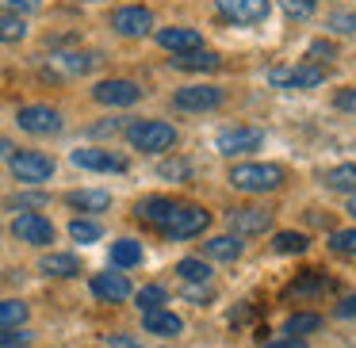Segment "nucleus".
Wrapping results in <instances>:
<instances>
[{
  "label": "nucleus",
  "instance_id": "obj_1",
  "mask_svg": "<svg viewBox=\"0 0 356 348\" xmlns=\"http://www.w3.org/2000/svg\"><path fill=\"white\" fill-rule=\"evenodd\" d=\"M226 180H230L238 192H245V195H264V192H276V188H284V169H280V165L245 161V165H234Z\"/></svg>",
  "mask_w": 356,
  "mask_h": 348
},
{
  "label": "nucleus",
  "instance_id": "obj_2",
  "mask_svg": "<svg viewBox=\"0 0 356 348\" xmlns=\"http://www.w3.org/2000/svg\"><path fill=\"white\" fill-rule=\"evenodd\" d=\"M177 126L172 123H161V119H138V123L127 126V142L142 154H165V149L177 146Z\"/></svg>",
  "mask_w": 356,
  "mask_h": 348
},
{
  "label": "nucleus",
  "instance_id": "obj_3",
  "mask_svg": "<svg viewBox=\"0 0 356 348\" xmlns=\"http://www.w3.org/2000/svg\"><path fill=\"white\" fill-rule=\"evenodd\" d=\"M8 169L19 184H42V180L54 176V157L39 154V149H16L8 157Z\"/></svg>",
  "mask_w": 356,
  "mask_h": 348
},
{
  "label": "nucleus",
  "instance_id": "obj_4",
  "mask_svg": "<svg viewBox=\"0 0 356 348\" xmlns=\"http://www.w3.org/2000/svg\"><path fill=\"white\" fill-rule=\"evenodd\" d=\"M16 123H19V131L39 134V138H50V134H58L65 126L62 123V111L50 108V103H27V108H19L16 111Z\"/></svg>",
  "mask_w": 356,
  "mask_h": 348
},
{
  "label": "nucleus",
  "instance_id": "obj_5",
  "mask_svg": "<svg viewBox=\"0 0 356 348\" xmlns=\"http://www.w3.org/2000/svg\"><path fill=\"white\" fill-rule=\"evenodd\" d=\"M268 81L276 88H318L325 81V65L314 62H299V65H276L268 73Z\"/></svg>",
  "mask_w": 356,
  "mask_h": 348
},
{
  "label": "nucleus",
  "instance_id": "obj_6",
  "mask_svg": "<svg viewBox=\"0 0 356 348\" xmlns=\"http://www.w3.org/2000/svg\"><path fill=\"white\" fill-rule=\"evenodd\" d=\"M211 226V215L203 207H192V203H180L177 207V215H172V222L165 226V238L169 241H188V238H195V233H203Z\"/></svg>",
  "mask_w": 356,
  "mask_h": 348
},
{
  "label": "nucleus",
  "instance_id": "obj_7",
  "mask_svg": "<svg viewBox=\"0 0 356 348\" xmlns=\"http://www.w3.org/2000/svg\"><path fill=\"white\" fill-rule=\"evenodd\" d=\"M218 154L222 157H241V154H253V149L264 146V131H257V126H226V131H218Z\"/></svg>",
  "mask_w": 356,
  "mask_h": 348
},
{
  "label": "nucleus",
  "instance_id": "obj_8",
  "mask_svg": "<svg viewBox=\"0 0 356 348\" xmlns=\"http://www.w3.org/2000/svg\"><path fill=\"white\" fill-rule=\"evenodd\" d=\"M92 100L108 103V108H131V103L142 100V88L127 77H111V81H100V85L92 88Z\"/></svg>",
  "mask_w": 356,
  "mask_h": 348
},
{
  "label": "nucleus",
  "instance_id": "obj_9",
  "mask_svg": "<svg viewBox=\"0 0 356 348\" xmlns=\"http://www.w3.org/2000/svg\"><path fill=\"white\" fill-rule=\"evenodd\" d=\"M111 27H115L123 39H142V35H149V27H154V12L142 8V4H127V8L111 12Z\"/></svg>",
  "mask_w": 356,
  "mask_h": 348
},
{
  "label": "nucleus",
  "instance_id": "obj_10",
  "mask_svg": "<svg viewBox=\"0 0 356 348\" xmlns=\"http://www.w3.org/2000/svg\"><path fill=\"white\" fill-rule=\"evenodd\" d=\"M12 233H16V241H24V245H50V241H54V222L42 218L39 210H31V215H16Z\"/></svg>",
  "mask_w": 356,
  "mask_h": 348
},
{
  "label": "nucleus",
  "instance_id": "obj_11",
  "mask_svg": "<svg viewBox=\"0 0 356 348\" xmlns=\"http://www.w3.org/2000/svg\"><path fill=\"white\" fill-rule=\"evenodd\" d=\"M226 222H230L234 238H253V233H264L272 226V210H264V207H234L230 215H226Z\"/></svg>",
  "mask_w": 356,
  "mask_h": 348
},
{
  "label": "nucleus",
  "instance_id": "obj_12",
  "mask_svg": "<svg viewBox=\"0 0 356 348\" xmlns=\"http://www.w3.org/2000/svg\"><path fill=\"white\" fill-rule=\"evenodd\" d=\"M218 12H222L226 19H234V24L253 27V24H264V19H268L272 4L268 0H218Z\"/></svg>",
  "mask_w": 356,
  "mask_h": 348
},
{
  "label": "nucleus",
  "instance_id": "obj_13",
  "mask_svg": "<svg viewBox=\"0 0 356 348\" xmlns=\"http://www.w3.org/2000/svg\"><path fill=\"white\" fill-rule=\"evenodd\" d=\"M172 103H177L180 111H211V108L222 103V88H215V85H188V88H180V92L172 96Z\"/></svg>",
  "mask_w": 356,
  "mask_h": 348
},
{
  "label": "nucleus",
  "instance_id": "obj_14",
  "mask_svg": "<svg viewBox=\"0 0 356 348\" xmlns=\"http://www.w3.org/2000/svg\"><path fill=\"white\" fill-rule=\"evenodd\" d=\"M73 165L88 172H127V157L111 149H73Z\"/></svg>",
  "mask_w": 356,
  "mask_h": 348
},
{
  "label": "nucleus",
  "instance_id": "obj_15",
  "mask_svg": "<svg viewBox=\"0 0 356 348\" xmlns=\"http://www.w3.org/2000/svg\"><path fill=\"white\" fill-rule=\"evenodd\" d=\"M157 47L172 50V54H192V50H203V35L195 27H161Z\"/></svg>",
  "mask_w": 356,
  "mask_h": 348
},
{
  "label": "nucleus",
  "instance_id": "obj_16",
  "mask_svg": "<svg viewBox=\"0 0 356 348\" xmlns=\"http://www.w3.org/2000/svg\"><path fill=\"white\" fill-rule=\"evenodd\" d=\"M333 287H337V283H333V279L325 276V272L310 268V272H302V276L295 279V283L287 287L284 295H287V299H318V295H330Z\"/></svg>",
  "mask_w": 356,
  "mask_h": 348
},
{
  "label": "nucleus",
  "instance_id": "obj_17",
  "mask_svg": "<svg viewBox=\"0 0 356 348\" xmlns=\"http://www.w3.org/2000/svg\"><path fill=\"white\" fill-rule=\"evenodd\" d=\"M92 295L100 302H127L131 299V279L123 272H100L92 279Z\"/></svg>",
  "mask_w": 356,
  "mask_h": 348
},
{
  "label": "nucleus",
  "instance_id": "obj_18",
  "mask_svg": "<svg viewBox=\"0 0 356 348\" xmlns=\"http://www.w3.org/2000/svg\"><path fill=\"white\" fill-rule=\"evenodd\" d=\"M180 203L177 199H161V195H149V199H142L138 207H134V215L142 218V222L157 226V230H165V226L172 222V215H177Z\"/></svg>",
  "mask_w": 356,
  "mask_h": 348
},
{
  "label": "nucleus",
  "instance_id": "obj_19",
  "mask_svg": "<svg viewBox=\"0 0 356 348\" xmlns=\"http://www.w3.org/2000/svg\"><path fill=\"white\" fill-rule=\"evenodd\" d=\"M142 325H146V333H154V337H177L180 329H184V322H180L172 310H149V314H142Z\"/></svg>",
  "mask_w": 356,
  "mask_h": 348
},
{
  "label": "nucleus",
  "instance_id": "obj_20",
  "mask_svg": "<svg viewBox=\"0 0 356 348\" xmlns=\"http://www.w3.org/2000/svg\"><path fill=\"white\" fill-rule=\"evenodd\" d=\"M172 65L184 69V73H215L218 65H222V58H218L215 50H192V54H177Z\"/></svg>",
  "mask_w": 356,
  "mask_h": 348
},
{
  "label": "nucleus",
  "instance_id": "obj_21",
  "mask_svg": "<svg viewBox=\"0 0 356 348\" xmlns=\"http://www.w3.org/2000/svg\"><path fill=\"white\" fill-rule=\"evenodd\" d=\"M73 210H108L111 207V195L100 192V188H81V192H70L65 195Z\"/></svg>",
  "mask_w": 356,
  "mask_h": 348
},
{
  "label": "nucleus",
  "instance_id": "obj_22",
  "mask_svg": "<svg viewBox=\"0 0 356 348\" xmlns=\"http://www.w3.org/2000/svg\"><path fill=\"white\" fill-rule=\"evenodd\" d=\"M39 272H42V276L70 279V276H77V272H81V264H77V256H70V253H50V256H42V260H39Z\"/></svg>",
  "mask_w": 356,
  "mask_h": 348
},
{
  "label": "nucleus",
  "instance_id": "obj_23",
  "mask_svg": "<svg viewBox=\"0 0 356 348\" xmlns=\"http://www.w3.org/2000/svg\"><path fill=\"white\" fill-rule=\"evenodd\" d=\"M203 253L211 256V260H238L241 256V241L234 238V233H222V238H211V241H203Z\"/></svg>",
  "mask_w": 356,
  "mask_h": 348
},
{
  "label": "nucleus",
  "instance_id": "obj_24",
  "mask_svg": "<svg viewBox=\"0 0 356 348\" xmlns=\"http://www.w3.org/2000/svg\"><path fill=\"white\" fill-rule=\"evenodd\" d=\"M111 264L115 268H134V264H142V245L134 238H123L111 245Z\"/></svg>",
  "mask_w": 356,
  "mask_h": 348
},
{
  "label": "nucleus",
  "instance_id": "obj_25",
  "mask_svg": "<svg viewBox=\"0 0 356 348\" xmlns=\"http://www.w3.org/2000/svg\"><path fill=\"white\" fill-rule=\"evenodd\" d=\"M325 188H330V192L356 195V165H337V169H330L325 172Z\"/></svg>",
  "mask_w": 356,
  "mask_h": 348
},
{
  "label": "nucleus",
  "instance_id": "obj_26",
  "mask_svg": "<svg viewBox=\"0 0 356 348\" xmlns=\"http://www.w3.org/2000/svg\"><path fill=\"white\" fill-rule=\"evenodd\" d=\"M24 322H27V302L0 299V329H19Z\"/></svg>",
  "mask_w": 356,
  "mask_h": 348
},
{
  "label": "nucleus",
  "instance_id": "obj_27",
  "mask_svg": "<svg viewBox=\"0 0 356 348\" xmlns=\"http://www.w3.org/2000/svg\"><path fill=\"white\" fill-rule=\"evenodd\" d=\"M318 325H322V317H318V314H307V310H299V314H291V317L284 322V333H287V337H299V340H302L307 333H314Z\"/></svg>",
  "mask_w": 356,
  "mask_h": 348
},
{
  "label": "nucleus",
  "instance_id": "obj_28",
  "mask_svg": "<svg viewBox=\"0 0 356 348\" xmlns=\"http://www.w3.org/2000/svg\"><path fill=\"white\" fill-rule=\"evenodd\" d=\"M177 276L188 279V283H207L211 268H207V260H200V256H184V260L177 264Z\"/></svg>",
  "mask_w": 356,
  "mask_h": 348
},
{
  "label": "nucleus",
  "instance_id": "obj_29",
  "mask_svg": "<svg viewBox=\"0 0 356 348\" xmlns=\"http://www.w3.org/2000/svg\"><path fill=\"white\" fill-rule=\"evenodd\" d=\"M54 65H62L65 73H88L100 65V54H58Z\"/></svg>",
  "mask_w": 356,
  "mask_h": 348
},
{
  "label": "nucleus",
  "instance_id": "obj_30",
  "mask_svg": "<svg viewBox=\"0 0 356 348\" xmlns=\"http://www.w3.org/2000/svg\"><path fill=\"white\" fill-rule=\"evenodd\" d=\"M24 39H27L24 16H8V12H0V42H24Z\"/></svg>",
  "mask_w": 356,
  "mask_h": 348
},
{
  "label": "nucleus",
  "instance_id": "obj_31",
  "mask_svg": "<svg viewBox=\"0 0 356 348\" xmlns=\"http://www.w3.org/2000/svg\"><path fill=\"white\" fill-rule=\"evenodd\" d=\"M100 222H88V218H73L70 222V238L81 241V245H92V241H100Z\"/></svg>",
  "mask_w": 356,
  "mask_h": 348
},
{
  "label": "nucleus",
  "instance_id": "obj_32",
  "mask_svg": "<svg viewBox=\"0 0 356 348\" xmlns=\"http://www.w3.org/2000/svg\"><path fill=\"white\" fill-rule=\"evenodd\" d=\"M161 302H165V287H157V283L142 287V291L134 295V306H138L142 314H149V310H161Z\"/></svg>",
  "mask_w": 356,
  "mask_h": 348
},
{
  "label": "nucleus",
  "instance_id": "obj_33",
  "mask_svg": "<svg viewBox=\"0 0 356 348\" xmlns=\"http://www.w3.org/2000/svg\"><path fill=\"white\" fill-rule=\"evenodd\" d=\"M272 245H276V253H307V233H295V230H280Z\"/></svg>",
  "mask_w": 356,
  "mask_h": 348
},
{
  "label": "nucleus",
  "instance_id": "obj_34",
  "mask_svg": "<svg viewBox=\"0 0 356 348\" xmlns=\"http://www.w3.org/2000/svg\"><path fill=\"white\" fill-rule=\"evenodd\" d=\"M330 249L337 256H356V230H333Z\"/></svg>",
  "mask_w": 356,
  "mask_h": 348
},
{
  "label": "nucleus",
  "instance_id": "obj_35",
  "mask_svg": "<svg viewBox=\"0 0 356 348\" xmlns=\"http://www.w3.org/2000/svg\"><path fill=\"white\" fill-rule=\"evenodd\" d=\"M280 8L291 19H310L314 16V0H280Z\"/></svg>",
  "mask_w": 356,
  "mask_h": 348
},
{
  "label": "nucleus",
  "instance_id": "obj_36",
  "mask_svg": "<svg viewBox=\"0 0 356 348\" xmlns=\"http://www.w3.org/2000/svg\"><path fill=\"white\" fill-rule=\"evenodd\" d=\"M325 24H330V31H337V35H353L356 31V12H333Z\"/></svg>",
  "mask_w": 356,
  "mask_h": 348
},
{
  "label": "nucleus",
  "instance_id": "obj_37",
  "mask_svg": "<svg viewBox=\"0 0 356 348\" xmlns=\"http://www.w3.org/2000/svg\"><path fill=\"white\" fill-rule=\"evenodd\" d=\"M12 210H24V215H31L35 207H47V195L42 192H31V195H16V199L8 203Z\"/></svg>",
  "mask_w": 356,
  "mask_h": 348
},
{
  "label": "nucleus",
  "instance_id": "obj_38",
  "mask_svg": "<svg viewBox=\"0 0 356 348\" xmlns=\"http://www.w3.org/2000/svg\"><path fill=\"white\" fill-rule=\"evenodd\" d=\"M307 54H310V62H314V65H322V62H330V58L337 54V47H333V42H325V39H314L307 47Z\"/></svg>",
  "mask_w": 356,
  "mask_h": 348
},
{
  "label": "nucleus",
  "instance_id": "obj_39",
  "mask_svg": "<svg viewBox=\"0 0 356 348\" xmlns=\"http://www.w3.org/2000/svg\"><path fill=\"white\" fill-rule=\"evenodd\" d=\"M42 0H0V12L8 16H24V12H39Z\"/></svg>",
  "mask_w": 356,
  "mask_h": 348
},
{
  "label": "nucleus",
  "instance_id": "obj_40",
  "mask_svg": "<svg viewBox=\"0 0 356 348\" xmlns=\"http://www.w3.org/2000/svg\"><path fill=\"white\" fill-rule=\"evenodd\" d=\"M31 345V333L24 329H0V348H24Z\"/></svg>",
  "mask_w": 356,
  "mask_h": 348
},
{
  "label": "nucleus",
  "instance_id": "obj_41",
  "mask_svg": "<svg viewBox=\"0 0 356 348\" xmlns=\"http://www.w3.org/2000/svg\"><path fill=\"white\" fill-rule=\"evenodd\" d=\"M261 348H310V345L299 337H284V340H261Z\"/></svg>",
  "mask_w": 356,
  "mask_h": 348
},
{
  "label": "nucleus",
  "instance_id": "obj_42",
  "mask_svg": "<svg viewBox=\"0 0 356 348\" xmlns=\"http://www.w3.org/2000/svg\"><path fill=\"white\" fill-rule=\"evenodd\" d=\"M337 108L341 111H356V88H341V92H337Z\"/></svg>",
  "mask_w": 356,
  "mask_h": 348
},
{
  "label": "nucleus",
  "instance_id": "obj_43",
  "mask_svg": "<svg viewBox=\"0 0 356 348\" xmlns=\"http://www.w3.org/2000/svg\"><path fill=\"white\" fill-rule=\"evenodd\" d=\"M161 176H180V180H184L188 176V165L184 161H165L161 165Z\"/></svg>",
  "mask_w": 356,
  "mask_h": 348
},
{
  "label": "nucleus",
  "instance_id": "obj_44",
  "mask_svg": "<svg viewBox=\"0 0 356 348\" xmlns=\"http://www.w3.org/2000/svg\"><path fill=\"white\" fill-rule=\"evenodd\" d=\"M108 348H142V345H138L134 337H123V333H111V337H108Z\"/></svg>",
  "mask_w": 356,
  "mask_h": 348
},
{
  "label": "nucleus",
  "instance_id": "obj_45",
  "mask_svg": "<svg viewBox=\"0 0 356 348\" xmlns=\"http://www.w3.org/2000/svg\"><path fill=\"white\" fill-rule=\"evenodd\" d=\"M337 317H356V295H348V299L337 302Z\"/></svg>",
  "mask_w": 356,
  "mask_h": 348
},
{
  "label": "nucleus",
  "instance_id": "obj_46",
  "mask_svg": "<svg viewBox=\"0 0 356 348\" xmlns=\"http://www.w3.org/2000/svg\"><path fill=\"white\" fill-rule=\"evenodd\" d=\"M188 299H195V302L203 306V302L211 299V291H207V287H188Z\"/></svg>",
  "mask_w": 356,
  "mask_h": 348
},
{
  "label": "nucleus",
  "instance_id": "obj_47",
  "mask_svg": "<svg viewBox=\"0 0 356 348\" xmlns=\"http://www.w3.org/2000/svg\"><path fill=\"white\" fill-rule=\"evenodd\" d=\"M12 154H16V146H12L8 138H0V161H8Z\"/></svg>",
  "mask_w": 356,
  "mask_h": 348
},
{
  "label": "nucleus",
  "instance_id": "obj_48",
  "mask_svg": "<svg viewBox=\"0 0 356 348\" xmlns=\"http://www.w3.org/2000/svg\"><path fill=\"white\" fill-rule=\"evenodd\" d=\"M348 210H353V218H356V195H353V203H348Z\"/></svg>",
  "mask_w": 356,
  "mask_h": 348
}]
</instances>
